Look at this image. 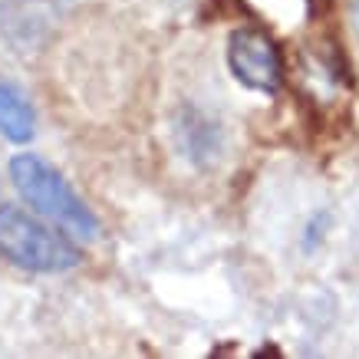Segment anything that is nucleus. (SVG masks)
Instances as JSON below:
<instances>
[{
  "instance_id": "obj_1",
  "label": "nucleus",
  "mask_w": 359,
  "mask_h": 359,
  "mask_svg": "<svg viewBox=\"0 0 359 359\" xmlns=\"http://www.w3.org/2000/svg\"><path fill=\"white\" fill-rule=\"evenodd\" d=\"M11 182L20 191V198L33 211H40L43 218L60 224L63 231L76 234L83 241L99 238V221L86 208V201L66 185V178L56 172L50 162L40 155H13L11 158Z\"/></svg>"
},
{
  "instance_id": "obj_2",
  "label": "nucleus",
  "mask_w": 359,
  "mask_h": 359,
  "mask_svg": "<svg viewBox=\"0 0 359 359\" xmlns=\"http://www.w3.org/2000/svg\"><path fill=\"white\" fill-rule=\"evenodd\" d=\"M0 257L33 273H63L83 261L66 234H56V228L17 205H0Z\"/></svg>"
},
{
  "instance_id": "obj_3",
  "label": "nucleus",
  "mask_w": 359,
  "mask_h": 359,
  "mask_svg": "<svg viewBox=\"0 0 359 359\" xmlns=\"http://www.w3.org/2000/svg\"><path fill=\"white\" fill-rule=\"evenodd\" d=\"M228 66L238 83L257 89V93H277L283 79L280 50L271 36L257 27H241L228 40Z\"/></svg>"
},
{
  "instance_id": "obj_4",
  "label": "nucleus",
  "mask_w": 359,
  "mask_h": 359,
  "mask_svg": "<svg viewBox=\"0 0 359 359\" xmlns=\"http://www.w3.org/2000/svg\"><path fill=\"white\" fill-rule=\"evenodd\" d=\"M66 7L69 0H0V30L13 46L30 50L50 33Z\"/></svg>"
},
{
  "instance_id": "obj_5",
  "label": "nucleus",
  "mask_w": 359,
  "mask_h": 359,
  "mask_svg": "<svg viewBox=\"0 0 359 359\" xmlns=\"http://www.w3.org/2000/svg\"><path fill=\"white\" fill-rule=\"evenodd\" d=\"M33 132H36V112H33L30 96L13 79L0 76V135L23 145L33 139Z\"/></svg>"
},
{
  "instance_id": "obj_6",
  "label": "nucleus",
  "mask_w": 359,
  "mask_h": 359,
  "mask_svg": "<svg viewBox=\"0 0 359 359\" xmlns=\"http://www.w3.org/2000/svg\"><path fill=\"white\" fill-rule=\"evenodd\" d=\"M178 132L185 139V152H191L195 162H205V158L218 155V126H211L198 109H185V122H182Z\"/></svg>"
},
{
  "instance_id": "obj_7",
  "label": "nucleus",
  "mask_w": 359,
  "mask_h": 359,
  "mask_svg": "<svg viewBox=\"0 0 359 359\" xmlns=\"http://www.w3.org/2000/svg\"><path fill=\"white\" fill-rule=\"evenodd\" d=\"M353 20H356V33H359V0H353Z\"/></svg>"
}]
</instances>
